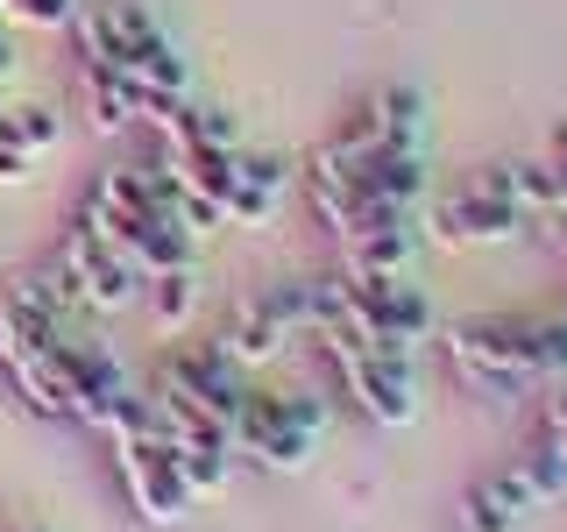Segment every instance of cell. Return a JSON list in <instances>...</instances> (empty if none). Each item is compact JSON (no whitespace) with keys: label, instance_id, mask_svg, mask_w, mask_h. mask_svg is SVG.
Instances as JSON below:
<instances>
[{"label":"cell","instance_id":"cell-13","mask_svg":"<svg viewBox=\"0 0 567 532\" xmlns=\"http://www.w3.org/2000/svg\"><path fill=\"white\" fill-rule=\"evenodd\" d=\"M58 341H64V319L29 291V277H14V291L0 298V362H8V355L58 348Z\"/></svg>","mask_w":567,"mask_h":532},{"label":"cell","instance_id":"cell-25","mask_svg":"<svg viewBox=\"0 0 567 532\" xmlns=\"http://www.w3.org/2000/svg\"><path fill=\"white\" fill-rule=\"evenodd\" d=\"M199 142H220V150H241V121L227 106H199Z\"/></svg>","mask_w":567,"mask_h":532},{"label":"cell","instance_id":"cell-7","mask_svg":"<svg viewBox=\"0 0 567 532\" xmlns=\"http://www.w3.org/2000/svg\"><path fill=\"white\" fill-rule=\"evenodd\" d=\"M525 235V206L489 200V192L461 185L433 206V242L440 248H496V242H518Z\"/></svg>","mask_w":567,"mask_h":532},{"label":"cell","instance_id":"cell-17","mask_svg":"<svg viewBox=\"0 0 567 532\" xmlns=\"http://www.w3.org/2000/svg\"><path fill=\"white\" fill-rule=\"evenodd\" d=\"M142 291H150V327L156 334H185L192 313H199V270H156Z\"/></svg>","mask_w":567,"mask_h":532},{"label":"cell","instance_id":"cell-15","mask_svg":"<svg viewBox=\"0 0 567 532\" xmlns=\"http://www.w3.org/2000/svg\"><path fill=\"white\" fill-rule=\"evenodd\" d=\"M369 121H377L383 150H419L425 156V93L419 85H383L369 100Z\"/></svg>","mask_w":567,"mask_h":532},{"label":"cell","instance_id":"cell-26","mask_svg":"<svg viewBox=\"0 0 567 532\" xmlns=\"http://www.w3.org/2000/svg\"><path fill=\"white\" fill-rule=\"evenodd\" d=\"M29 177H35V156L14 150V142L0 135V185H29Z\"/></svg>","mask_w":567,"mask_h":532},{"label":"cell","instance_id":"cell-10","mask_svg":"<svg viewBox=\"0 0 567 532\" xmlns=\"http://www.w3.org/2000/svg\"><path fill=\"white\" fill-rule=\"evenodd\" d=\"M419 248H425L419 221H383V227L348 235L341 242V263H348V277H412Z\"/></svg>","mask_w":567,"mask_h":532},{"label":"cell","instance_id":"cell-21","mask_svg":"<svg viewBox=\"0 0 567 532\" xmlns=\"http://www.w3.org/2000/svg\"><path fill=\"white\" fill-rule=\"evenodd\" d=\"M128 79L142 85V93H192V79H185V58H177V50L164 43V35H156L150 50H135V58H128Z\"/></svg>","mask_w":567,"mask_h":532},{"label":"cell","instance_id":"cell-9","mask_svg":"<svg viewBox=\"0 0 567 532\" xmlns=\"http://www.w3.org/2000/svg\"><path fill=\"white\" fill-rule=\"evenodd\" d=\"M532 511H539V497L518 483V469H489L461 490V525L468 532H518Z\"/></svg>","mask_w":567,"mask_h":532},{"label":"cell","instance_id":"cell-22","mask_svg":"<svg viewBox=\"0 0 567 532\" xmlns=\"http://www.w3.org/2000/svg\"><path fill=\"white\" fill-rule=\"evenodd\" d=\"M525 334H532V377H567V313L525 319Z\"/></svg>","mask_w":567,"mask_h":532},{"label":"cell","instance_id":"cell-31","mask_svg":"<svg viewBox=\"0 0 567 532\" xmlns=\"http://www.w3.org/2000/svg\"><path fill=\"white\" fill-rule=\"evenodd\" d=\"M0 106H8V85H0Z\"/></svg>","mask_w":567,"mask_h":532},{"label":"cell","instance_id":"cell-18","mask_svg":"<svg viewBox=\"0 0 567 532\" xmlns=\"http://www.w3.org/2000/svg\"><path fill=\"white\" fill-rule=\"evenodd\" d=\"M0 135H8L14 150L43 156V150H58V142H64V114H58V106H43V100H8V106H0Z\"/></svg>","mask_w":567,"mask_h":532},{"label":"cell","instance_id":"cell-2","mask_svg":"<svg viewBox=\"0 0 567 532\" xmlns=\"http://www.w3.org/2000/svg\"><path fill=\"white\" fill-rule=\"evenodd\" d=\"M319 348L333 355L348 398L362 405V419L377 426H412L419 419V362H390V355H369L348 327H319Z\"/></svg>","mask_w":567,"mask_h":532},{"label":"cell","instance_id":"cell-19","mask_svg":"<svg viewBox=\"0 0 567 532\" xmlns=\"http://www.w3.org/2000/svg\"><path fill=\"white\" fill-rule=\"evenodd\" d=\"M71 35H79V58L85 64H128V43H121V29H114V14H106V0H93V8H79L71 14Z\"/></svg>","mask_w":567,"mask_h":532},{"label":"cell","instance_id":"cell-32","mask_svg":"<svg viewBox=\"0 0 567 532\" xmlns=\"http://www.w3.org/2000/svg\"><path fill=\"white\" fill-rule=\"evenodd\" d=\"M560 461H567V454H560Z\"/></svg>","mask_w":567,"mask_h":532},{"label":"cell","instance_id":"cell-16","mask_svg":"<svg viewBox=\"0 0 567 532\" xmlns=\"http://www.w3.org/2000/svg\"><path fill=\"white\" fill-rule=\"evenodd\" d=\"M319 448V433H306V426H291V419H277V426H262V433H248L235 454H248L256 469H270V475H298L312 461Z\"/></svg>","mask_w":567,"mask_h":532},{"label":"cell","instance_id":"cell-12","mask_svg":"<svg viewBox=\"0 0 567 532\" xmlns=\"http://www.w3.org/2000/svg\"><path fill=\"white\" fill-rule=\"evenodd\" d=\"M79 106H85V121H93V135H121V129H135V114H142V85L114 64H79Z\"/></svg>","mask_w":567,"mask_h":532},{"label":"cell","instance_id":"cell-28","mask_svg":"<svg viewBox=\"0 0 567 532\" xmlns=\"http://www.w3.org/2000/svg\"><path fill=\"white\" fill-rule=\"evenodd\" d=\"M14 79V43H8V22H0V85Z\"/></svg>","mask_w":567,"mask_h":532},{"label":"cell","instance_id":"cell-1","mask_svg":"<svg viewBox=\"0 0 567 532\" xmlns=\"http://www.w3.org/2000/svg\"><path fill=\"white\" fill-rule=\"evenodd\" d=\"M440 355H447V369L468 390H483V398H518L525 383H539L532 377L525 319H461V327H447Z\"/></svg>","mask_w":567,"mask_h":532},{"label":"cell","instance_id":"cell-24","mask_svg":"<svg viewBox=\"0 0 567 532\" xmlns=\"http://www.w3.org/2000/svg\"><path fill=\"white\" fill-rule=\"evenodd\" d=\"M106 14H114V29H121V43H128V58L156 43V22H150V8H142V0H106ZM121 71H128V64H121Z\"/></svg>","mask_w":567,"mask_h":532},{"label":"cell","instance_id":"cell-29","mask_svg":"<svg viewBox=\"0 0 567 532\" xmlns=\"http://www.w3.org/2000/svg\"><path fill=\"white\" fill-rule=\"evenodd\" d=\"M554 227H560V235H567V213H560V221H554Z\"/></svg>","mask_w":567,"mask_h":532},{"label":"cell","instance_id":"cell-4","mask_svg":"<svg viewBox=\"0 0 567 532\" xmlns=\"http://www.w3.org/2000/svg\"><path fill=\"white\" fill-rule=\"evenodd\" d=\"M50 355H58L64 412L106 433V419H114V412H121V398L135 390V383H128V369L114 362V348H100V341H58Z\"/></svg>","mask_w":567,"mask_h":532},{"label":"cell","instance_id":"cell-20","mask_svg":"<svg viewBox=\"0 0 567 532\" xmlns=\"http://www.w3.org/2000/svg\"><path fill=\"white\" fill-rule=\"evenodd\" d=\"M511 469H518V483L539 497V511H546V504H567V461H560L554 440H532V448L511 461Z\"/></svg>","mask_w":567,"mask_h":532},{"label":"cell","instance_id":"cell-11","mask_svg":"<svg viewBox=\"0 0 567 532\" xmlns=\"http://www.w3.org/2000/svg\"><path fill=\"white\" fill-rule=\"evenodd\" d=\"M121 256L142 270V284H150L156 270H199V242L185 235V227L171 221V213H156V221H135V227H121Z\"/></svg>","mask_w":567,"mask_h":532},{"label":"cell","instance_id":"cell-8","mask_svg":"<svg viewBox=\"0 0 567 532\" xmlns=\"http://www.w3.org/2000/svg\"><path fill=\"white\" fill-rule=\"evenodd\" d=\"M284 348H291V327H284V319L262 306V298H241L235 319L220 327V355L241 369V377H256V369L284 362Z\"/></svg>","mask_w":567,"mask_h":532},{"label":"cell","instance_id":"cell-14","mask_svg":"<svg viewBox=\"0 0 567 532\" xmlns=\"http://www.w3.org/2000/svg\"><path fill=\"white\" fill-rule=\"evenodd\" d=\"M106 221H121V227H135V221H156L164 213V200H156V177H150V164H106L100 177H93V192H85ZM121 242V235H114Z\"/></svg>","mask_w":567,"mask_h":532},{"label":"cell","instance_id":"cell-23","mask_svg":"<svg viewBox=\"0 0 567 532\" xmlns=\"http://www.w3.org/2000/svg\"><path fill=\"white\" fill-rule=\"evenodd\" d=\"M79 0H0V22L8 29H71Z\"/></svg>","mask_w":567,"mask_h":532},{"label":"cell","instance_id":"cell-5","mask_svg":"<svg viewBox=\"0 0 567 532\" xmlns=\"http://www.w3.org/2000/svg\"><path fill=\"white\" fill-rule=\"evenodd\" d=\"M58 263L71 270V284H79L85 313H128L135 298H142V270H135L128 256H121L114 242H100L93 227H71Z\"/></svg>","mask_w":567,"mask_h":532},{"label":"cell","instance_id":"cell-3","mask_svg":"<svg viewBox=\"0 0 567 532\" xmlns=\"http://www.w3.org/2000/svg\"><path fill=\"white\" fill-rule=\"evenodd\" d=\"M114 461H121V483H128V504H135L142 525H185L192 519L199 497H192L185 469H177V448L164 433L156 440H121Z\"/></svg>","mask_w":567,"mask_h":532},{"label":"cell","instance_id":"cell-30","mask_svg":"<svg viewBox=\"0 0 567 532\" xmlns=\"http://www.w3.org/2000/svg\"><path fill=\"white\" fill-rule=\"evenodd\" d=\"M0 532H29V525H0Z\"/></svg>","mask_w":567,"mask_h":532},{"label":"cell","instance_id":"cell-27","mask_svg":"<svg viewBox=\"0 0 567 532\" xmlns=\"http://www.w3.org/2000/svg\"><path fill=\"white\" fill-rule=\"evenodd\" d=\"M539 440H554V448L567 454V398H554V405H546V426H539Z\"/></svg>","mask_w":567,"mask_h":532},{"label":"cell","instance_id":"cell-6","mask_svg":"<svg viewBox=\"0 0 567 532\" xmlns=\"http://www.w3.org/2000/svg\"><path fill=\"white\" fill-rule=\"evenodd\" d=\"M156 390H171V398L199 405L206 419L235 426V412H241V390H248V377H241V369H235V362H227V355H220V341H206V348L164 355V369H156Z\"/></svg>","mask_w":567,"mask_h":532}]
</instances>
